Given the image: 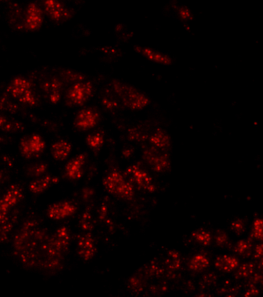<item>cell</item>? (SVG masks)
<instances>
[{
  "label": "cell",
  "instance_id": "cell-1",
  "mask_svg": "<svg viewBox=\"0 0 263 297\" xmlns=\"http://www.w3.org/2000/svg\"><path fill=\"white\" fill-rule=\"evenodd\" d=\"M108 192L124 200H131L134 197V187L127 182L122 173L117 170L111 171L103 180Z\"/></svg>",
  "mask_w": 263,
  "mask_h": 297
},
{
  "label": "cell",
  "instance_id": "cell-2",
  "mask_svg": "<svg viewBox=\"0 0 263 297\" xmlns=\"http://www.w3.org/2000/svg\"><path fill=\"white\" fill-rule=\"evenodd\" d=\"M8 91L14 99L24 105L34 106L36 104L31 83L26 78L15 77L9 85Z\"/></svg>",
  "mask_w": 263,
  "mask_h": 297
},
{
  "label": "cell",
  "instance_id": "cell-3",
  "mask_svg": "<svg viewBox=\"0 0 263 297\" xmlns=\"http://www.w3.org/2000/svg\"><path fill=\"white\" fill-rule=\"evenodd\" d=\"M93 92L94 87L90 81L76 83L67 93V102L71 106H82L89 101Z\"/></svg>",
  "mask_w": 263,
  "mask_h": 297
},
{
  "label": "cell",
  "instance_id": "cell-4",
  "mask_svg": "<svg viewBox=\"0 0 263 297\" xmlns=\"http://www.w3.org/2000/svg\"><path fill=\"white\" fill-rule=\"evenodd\" d=\"M44 24V12L36 4H30L26 10L24 26L29 31H36Z\"/></svg>",
  "mask_w": 263,
  "mask_h": 297
},
{
  "label": "cell",
  "instance_id": "cell-5",
  "mask_svg": "<svg viewBox=\"0 0 263 297\" xmlns=\"http://www.w3.org/2000/svg\"><path fill=\"white\" fill-rule=\"evenodd\" d=\"M100 116L94 109H83L78 112L75 117L74 125L77 129L85 131L92 129L98 123Z\"/></svg>",
  "mask_w": 263,
  "mask_h": 297
},
{
  "label": "cell",
  "instance_id": "cell-6",
  "mask_svg": "<svg viewBox=\"0 0 263 297\" xmlns=\"http://www.w3.org/2000/svg\"><path fill=\"white\" fill-rule=\"evenodd\" d=\"M45 148V142L38 134H33L26 137L21 143L22 154L27 157L39 155Z\"/></svg>",
  "mask_w": 263,
  "mask_h": 297
},
{
  "label": "cell",
  "instance_id": "cell-7",
  "mask_svg": "<svg viewBox=\"0 0 263 297\" xmlns=\"http://www.w3.org/2000/svg\"><path fill=\"white\" fill-rule=\"evenodd\" d=\"M128 172L134 179L139 188L149 192H154L155 187L153 185L152 179L147 171L137 165H134L129 167Z\"/></svg>",
  "mask_w": 263,
  "mask_h": 297
},
{
  "label": "cell",
  "instance_id": "cell-8",
  "mask_svg": "<svg viewBox=\"0 0 263 297\" xmlns=\"http://www.w3.org/2000/svg\"><path fill=\"white\" fill-rule=\"evenodd\" d=\"M145 160L151 165V168L157 172H161L169 168L170 162L165 153L157 150H148L145 153Z\"/></svg>",
  "mask_w": 263,
  "mask_h": 297
},
{
  "label": "cell",
  "instance_id": "cell-9",
  "mask_svg": "<svg viewBox=\"0 0 263 297\" xmlns=\"http://www.w3.org/2000/svg\"><path fill=\"white\" fill-rule=\"evenodd\" d=\"M44 6L47 16L53 21H62L68 16L67 10L59 0H45Z\"/></svg>",
  "mask_w": 263,
  "mask_h": 297
},
{
  "label": "cell",
  "instance_id": "cell-10",
  "mask_svg": "<svg viewBox=\"0 0 263 297\" xmlns=\"http://www.w3.org/2000/svg\"><path fill=\"white\" fill-rule=\"evenodd\" d=\"M75 207L69 202H60L52 205L49 209V216L53 220H59L73 215Z\"/></svg>",
  "mask_w": 263,
  "mask_h": 297
},
{
  "label": "cell",
  "instance_id": "cell-11",
  "mask_svg": "<svg viewBox=\"0 0 263 297\" xmlns=\"http://www.w3.org/2000/svg\"><path fill=\"white\" fill-rule=\"evenodd\" d=\"M78 254L83 260H91L95 254V246L94 240L90 234L80 238L78 243Z\"/></svg>",
  "mask_w": 263,
  "mask_h": 297
},
{
  "label": "cell",
  "instance_id": "cell-12",
  "mask_svg": "<svg viewBox=\"0 0 263 297\" xmlns=\"http://www.w3.org/2000/svg\"><path fill=\"white\" fill-rule=\"evenodd\" d=\"M86 162L85 154H81L70 161L67 165L66 174L72 179H77L82 175V168Z\"/></svg>",
  "mask_w": 263,
  "mask_h": 297
},
{
  "label": "cell",
  "instance_id": "cell-13",
  "mask_svg": "<svg viewBox=\"0 0 263 297\" xmlns=\"http://www.w3.org/2000/svg\"><path fill=\"white\" fill-rule=\"evenodd\" d=\"M125 102L128 108L134 110L142 109L149 104V100L146 96L134 90H131L128 93V97L127 96Z\"/></svg>",
  "mask_w": 263,
  "mask_h": 297
},
{
  "label": "cell",
  "instance_id": "cell-14",
  "mask_svg": "<svg viewBox=\"0 0 263 297\" xmlns=\"http://www.w3.org/2000/svg\"><path fill=\"white\" fill-rule=\"evenodd\" d=\"M209 258L205 254L198 253L191 258L189 263V269L194 275L201 273L209 266Z\"/></svg>",
  "mask_w": 263,
  "mask_h": 297
},
{
  "label": "cell",
  "instance_id": "cell-15",
  "mask_svg": "<svg viewBox=\"0 0 263 297\" xmlns=\"http://www.w3.org/2000/svg\"><path fill=\"white\" fill-rule=\"evenodd\" d=\"M215 265L217 269L222 272H231L238 267V261L232 255H219L215 260Z\"/></svg>",
  "mask_w": 263,
  "mask_h": 297
},
{
  "label": "cell",
  "instance_id": "cell-16",
  "mask_svg": "<svg viewBox=\"0 0 263 297\" xmlns=\"http://www.w3.org/2000/svg\"><path fill=\"white\" fill-rule=\"evenodd\" d=\"M138 50L140 54L143 55L151 62L165 66L170 65L171 64V58L160 52L155 51L149 48H139Z\"/></svg>",
  "mask_w": 263,
  "mask_h": 297
},
{
  "label": "cell",
  "instance_id": "cell-17",
  "mask_svg": "<svg viewBox=\"0 0 263 297\" xmlns=\"http://www.w3.org/2000/svg\"><path fill=\"white\" fill-rule=\"evenodd\" d=\"M150 142L154 145L156 149L160 151H165L170 146L169 136L167 134L165 131L161 130H157L150 137Z\"/></svg>",
  "mask_w": 263,
  "mask_h": 297
},
{
  "label": "cell",
  "instance_id": "cell-18",
  "mask_svg": "<svg viewBox=\"0 0 263 297\" xmlns=\"http://www.w3.org/2000/svg\"><path fill=\"white\" fill-rule=\"evenodd\" d=\"M52 154L56 160H64L71 151V145L67 141L60 140L52 146Z\"/></svg>",
  "mask_w": 263,
  "mask_h": 297
},
{
  "label": "cell",
  "instance_id": "cell-19",
  "mask_svg": "<svg viewBox=\"0 0 263 297\" xmlns=\"http://www.w3.org/2000/svg\"><path fill=\"white\" fill-rule=\"evenodd\" d=\"M87 146L92 150H99L103 146L105 139L103 134L100 132H94L87 136L86 139Z\"/></svg>",
  "mask_w": 263,
  "mask_h": 297
},
{
  "label": "cell",
  "instance_id": "cell-20",
  "mask_svg": "<svg viewBox=\"0 0 263 297\" xmlns=\"http://www.w3.org/2000/svg\"><path fill=\"white\" fill-rule=\"evenodd\" d=\"M51 180V177H45L44 179L34 181L30 184V190L34 194H41L50 186Z\"/></svg>",
  "mask_w": 263,
  "mask_h": 297
},
{
  "label": "cell",
  "instance_id": "cell-21",
  "mask_svg": "<svg viewBox=\"0 0 263 297\" xmlns=\"http://www.w3.org/2000/svg\"><path fill=\"white\" fill-rule=\"evenodd\" d=\"M252 250H253V243L252 239L241 240L237 243L235 247V252L240 255H249L252 253Z\"/></svg>",
  "mask_w": 263,
  "mask_h": 297
},
{
  "label": "cell",
  "instance_id": "cell-22",
  "mask_svg": "<svg viewBox=\"0 0 263 297\" xmlns=\"http://www.w3.org/2000/svg\"><path fill=\"white\" fill-rule=\"evenodd\" d=\"M192 236L201 246H209L212 243V235L205 229H198L192 233Z\"/></svg>",
  "mask_w": 263,
  "mask_h": 297
},
{
  "label": "cell",
  "instance_id": "cell-23",
  "mask_svg": "<svg viewBox=\"0 0 263 297\" xmlns=\"http://www.w3.org/2000/svg\"><path fill=\"white\" fill-rule=\"evenodd\" d=\"M236 276L239 279H248L255 274V266L252 263H244L236 268Z\"/></svg>",
  "mask_w": 263,
  "mask_h": 297
},
{
  "label": "cell",
  "instance_id": "cell-24",
  "mask_svg": "<svg viewBox=\"0 0 263 297\" xmlns=\"http://www.w3.org/2000/svg\"><path fill=\"white\" fill-rule=\"evenodd\" d=\"M166 265L168 269L171 270H178L181 265L180 255L176 251H170L168 252V259H167Z\"/></svg>",
  "mask_w": 263,
  "mask_h": 297
},
{
  "label": "cell",
  "instance_id": "cell-25",
  "mask_svg": "<svg viewBox=\"0 0 263 297\" xmlns=\"http://www.w3.org/2000/svg\"><path fill=\"white\" fill-rule=\"evenodd\" d=\"M251 238L257 240H261L262 238V223L261 220H255Z\"/></svg>",
  "mask_w": 263,
  "mask_h": 297
},
{
  "label": "cell",
  "instance_id": "cell-26",
  "mask_svg": "<svg viewBox=\"0 0 263 297\" xmlns=\"http://www.w3.org/2000/svg\"><path fill=\"white\" fill-rule=\"evenodd\" d=\"M215 243L218 246H227L228 243H229V237H228L227 234L221 230L217 231L216 233H215Z\"/></svg>",
  "mask_w": 263,
  "mask_h": 297
},
{
  "label": "cell",
  "instance_id": "cell-27",
  "mask_svg": "<svg viewBox=\"0 0 263 297\" xmlns=\"http://www.w3.org/2000/svg\"><path fill=\"white\" fill-rule=\"evenodd\" d=\"M231 229L233 233L240 235L246 231V226L241 222L235 221L231 224Z\"/></svg>",
  "mask_w": 263,
  "mask_h": 297
},
{
  "label": "cell",
  "instance_id": "cell-28",
  "mask_svg": "<svg viewBox=\"0 0 263 297\" xmlns=\"http://www.w3.org/2000/svg\"><path fill=\"white\" fill-rule=\"evenodd\" d=\"M50 102L53 105H57L60 100V92H59V88L50 89Z\"/></svg>",
  "mask_w": 263,
  "mask_h": 297
},
{
  "label": "cell",
  "instance_id": "cell-29",
  "mask_svg": "<svg viewBox=\"0 0 263 297\" xmlns=\"http://www.w3.org/2000/svg\"><path fill=\"white\" fill-rule=\"evenodd\" d=\"M46 169H47V167L44 165H35V166L32 167L29 173L33 176H39L44 174L46 171Z\"/></svg>",
  "mask_w": 263,
  "mask_h": 297
},
{
  "label": "cell",
  "instance_id": "cell-30",
  "mask_svg": "<svg viewBox=\"0 0 263 297\" xmlns=\"http://www.w3.org/2000/svg\"><path fill=\"white\" fill-rule=\"evenodd\" d=\"M262 255V245L259 244L255 247V257L258 259L261 258Z\"/></svg>",
  "mask_w": 263,
  "mask_h": 297
},
{
  "label": "cell",
  "instance_id": "cell-31",
  "mask_svg": "<svg viewBox=\"0 0 263 297\" xmlns=\"http://www.w3.org/2000/svg\"><path fill=\"white\" fill-rule=\"evenodd\" d=\"M180 16L184 19H191V14L188 10H183V11L180 13Z\"/></svg>",
  "mask_w": 263,
  "mask_h": 297
},
{
  "label": "cell",
  "instance_id": "cell-32",
  "mask_svg": "<svg viewBox=\"0 0 263 297\" xmlns=\"http://www.w3.org/2000/svg\"><path fill=\"white\" fill-rule=\"evenodd\" d=\"M6 122H7V120L3 116L0 115V128H2L5 125Z\"/></svg>",
  "mask_w": 263,
  "mask_h": 297
},
{
  "label": "cell",
  "instance_id": "cell-33",
  "mask_svg": "<svg viewBox=\"0 0 263 297\" xmlns=\"http://www.w3.org/2000/svg\"><path fill=\"white\" fill-rule=\"evenodd\" d=\"M1 1H3V0H1Z\"/></svg>",
  "mask_w": 263,
  "mask_h": 297
}]
</instances>
